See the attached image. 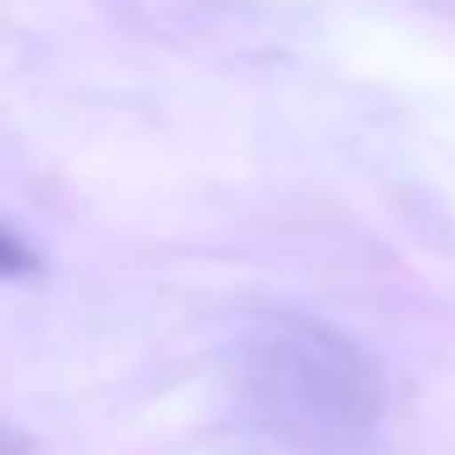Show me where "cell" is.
<instances>
[{
  "instance_id": "1",
  "label": "cell",
  "mask_w": 455,
  "mask_h": 455,
  "mask_svg": "<svg viewBox=\"0 0 455 455\" xmlns=\"http://www.w3.org/2000/svg\"><path fill=\"white\" fill-rule=\"evenodd\" d=\"M240 392L265 431L304 451H347L382 416L372 357L308 318H269L245 338Z\"/></svg>"
},
{
  "instance_id": "2",
  "label": "cell",
  "mask_w": 455,
  "mask_h": 455,
  "mask_svg": "<svg viewBox=\"0 0 455 455\" xmlns=\"http://www.w3.org/2000/svg\"><path fill=\"white\" fill-rule=\"evenodd\" d=\"M35 269H40L35 250L25 245L20 235H11V230L0 226V279H20V275H35Z\"/></svg>"
}]
</instances>
